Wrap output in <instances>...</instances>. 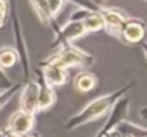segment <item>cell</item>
<instances>
[{
    "instance_id": "1",
    "label": "cell",
    "mask_w": 147,
    "mask_h": 137,
    "mask_svg": "<svg viewBox=\"0 0 147 137\" xmlns=\"http://www.w3.org/2000/svg\"><path fill=\"white\" fill-rule=\"evenodd\" d=\"M128 90H130V87H123L118 91H114V92H110V94H105L102 97H98V98L92 100L80 113H77L75 115H72L68 120L65 128L66 130H75V128H78V127H81L84 124H88V123L100 118L108 110H111L113 105L117 103V100L121 98L123 94H125Z\"/></svg>"
},
{
    "instance_id": "2",
    "label": "cell",
    "mask_w": 147,
    "mask_h": 137,
    "mask_svg": "<svg viewBox=\"0 0 147 137\" xmlns=\"http://www.w3.org/2000/svg\"><path fill=\"white\" fill-rule=\"evenodd\" d=\"M52 58L61 63L63 68L69 70V68H74V66H81V68H87L90 65H92L94 62V56L77 46L74 45H65V46H61L59 51L56 53L52 55Z\"/></svg>"
},
{
    "instance_id": "3",
    "label": "cell",
    "mask_w": 147,
    "mask_h": 137,
    "mask_svg": "<svg viewBox=\"0 0 147 137\" xmlns=\"http://www.w3.org/2000/svg\"><path fill=\"white\" fill-rule=\"evenodd\" d=\"M42 77L49 87H61L68 81V70L58 63L52 56H49L45 62L40 63Z\"/></svg>"
},
{
    "instance_id": "4",
    "label": "cell",
    "mask_w": 147,
    "mask_h": 137,
    "mask_svg": "<svg viewBox=\"0 0 147 137\" xmlns=\"http://www.w3.org/2000/svg\"><path fill=\"white\" fill-rule=\"evenodd\" d=\"M85 29L81 20H68L66 25H63L55 38V43L58 48L65 46V45H72L74 40H77L85 35Z\"/></svg>"
},
{
    "instance_id": "5",
    "label": "cell",
    "mask_w": 147,
    "mask_h": 137,
    "mask_svg": "<svg viewBox=\"0 0 147 137\" xmlns=\"http://www.w3.org/2000/svg\"><path fill=\"white\" fill-rule=\"evenodd\" d=\"M13 35H15V42H16V53L19 61L23 65V74L25 78H29V71H30V65H29V52H28V46L22 33V28H20V22L16 13H13Z\"/></svg>"
},
{
    "instance_id": "6",
    "label": "cell",
    "mask_w": 147,
    "mask_h": 137,
    "mask_svg": "<svg viewBox=\"0 0 147 137\" xmlns=\"http://www.w3.org/2000/svg\"><path fill=\"white\" fill-rule=\"evenodd\" d=\"M101 16H102V22H104V28L110 35L113 36H120L121 35V30L127 22V16L115 9H107V7H102L100 10Z\"/></svg>"
},
{
    "instance_id": "7",
    "label": "cell",
    "mask_w": 147,
    "mask_h": 137,
    "mask_svg": "<svg viewBox=\"0 0 147 137\" xmlns=\"http://www.w3.org/2000/svg\"><path fill=\"white\" fill-rule=\"evenodd\" d=\"M35 124V115H30L22 110L12 114L9 120V133H12L16 137H22L33 128Z\"/></svg>"
},
{
    "instance_id": "8",
    "label": "cell",
    "mask_w": 147,
    "mask_h": 137,
    "mask_svg": "<svg viewBox=\"0 0 147 137\" xmlns=\"http://www.w3.org/2000/svg\"><path fill=\"white\" fill-rule=\"evenodd\" d=\"M38 94H39V87L36 81H28L22 90L20 95V108L22 111L35 115L38 113Z\"/></svg>"
},
{
    "instance_id": "9",
    "label": "cell",
    "mask_w": 147,
    "mask_h": 137,
    "mask_svg": "<svg viewBox=\"0 0 147 137\" xmlns=\"http://www.w3.org/2000/svg\"><path fill=\"white\" fill-rule=\"evenodd\" d=\"M144 35H146V26L141 20L127 19L120 36L128 43H138L144 39Z\"/></svg>"
},
{
    "instance_id": "10",
    "label": "cell",
    "mask_w": 147,
    "mask_h": 137,
    "mask_svg": "<svg viewBox=\"0 0 147 137\" xmlns=\"http://www.w3.org/2000/svg\"><path fill=\"white\" fill-rule=\"evenodd\" d=\"M38 87H39V94H38V111H45L48 108H51L55 101H56V94L53 91L52 87H49L42 74L39 72V78H38Z\"/></svg>"
},
{
    "instance_id": "11",
    "label": "cell",
    "mask_w": 147,
    "mask_h": 137,
    "mask_svg": "<svg viewBox=\"0 0 147 137\" xmlns=\"http://www.w3.org/2000/svg\"><path fill=\"white\" fill-rule=\"evenodd\" d=\"M74 84H75V88L81 92H88L91 90H94L97 87V78L94 74L91 72H80L77 77H75V81H74Z\"/></svg>"
},
{
    "instance_id": "12",
    "label": "cell",
    "mask_w": 147,
    "mask_h": 137,
    "mask_svg": "<svg viewBox=\"0 0 147 137\" xmlns=\"http://www.w3.org/2000/svg\"><path fill=\"white\" fill-rule=\"evenodd\" d=\"M82 25L85 32H98L104 28L102 16L100 12H87V15L82 18Z\"/></svg>"
},
{
    "instance_id": "13",
    "label": "cell",
    "mask_w": 147,
    "mask_h": 137,
    "mask_svg": "<svg viewBox=\"0 0 147 137\" xmlns=\"http://www.w3.org/2000/svg\"><path fill=\"white\" fill-rule=\"evenodd\" d=\"M32 3V7L35 9L36 15L40 18V20L45 23V25H51L55 22V19L52 18L49 9H48V5H46V0H30Z\"/></svg>"
},
{
    "instance_id": "14",
    "label": "cell",
    "mask_w": 147,
    "mask_h": 137,
    "mask_svg": "<svg viewBox=\"0 0 147 137\" xmlns=\"http://www.w3.org/2000/svg\"><path fill=\"white\" fill-rule=\"evenodd\" d=\"M18 61H19V58H18V53L15 49H12L9 46L0 49V68L3 71L7 70V68H13Z\"/></svg>"
},
{
    "instance_id": "15",
    "label": "cell",
    "mask_w": 147,
    "mask_h": 137,
    "mask_svg": "<svg viewBox=\"0 0 147 137\" xmlns=\"http://www.w3.org/2000/svg\"><path fill=\"white\" fill-rule=\"evenodd\" d=\"M20 88H22V87H20L19 84H15V85H12L10 88H7V90H5V91L0 92V111H2V108L19 92Z\"/></svg>"
},
{
    "instance_id": "16",
    "label": "cell",
    "mask_w": 147,
    "mask_h": 137,
    "mask_svg": "<svg viewBox=\"0 0 147 137\" xmlns=\"http://www.w3.org/2000/svg\"><path fill=\"white\" fill-rule=\"evenodd\" d=\"M69 2L80 6L81 9H84L87 12H100L102 9V6H98L94 0H69Z\"/></svg>"
},
{
    "instance_id": "17",
    "label": "cell",
    "mask_w": 147,
    "mask_h": 137,
    "mask_svg": "<svg viewBox=\"0 0 147 137\" xmlns=\"http://www.w3.org/2000/svg\"><path fill=\"white\" fill-rule=\"evenodd\" d=\"M65 2H66V0H46L48 9H49V12H51V15H52L53 19L61 13V10L63 9Z\"/></svg>"
},
{
    "instance_id": "18",
    "label": "cell",
    "mask_w": 147,
    "mask_h": 137,
    "mask_svg": "<svg viewBox=\"0 0 147 137\" xmlns=\"http://www.w3.org/2000/svg\"><path fill=\"white\" fill-rule=\"evenodd\" d=\"M7 13H9V2L7 0H0V28H3V25L6 23Z\"/></svg>"
},
{
    "instance_id": "19",
    "label": "cell",
    "mask_w": 147,
    "mask_h": 137,
    "mask_svg": "<svg viewBox=\"0 0 147 137\" xmlns=\"http://www.w3.org/2000/svg\"><path fill=\"white\" fill-rule=\"evenodd\" d=\"M13 84H12V81L6 77V74H5V71L0 68V88H3V90H7V88H10Z\"/></svg>"
},
{
    "instance_id": "20",
    "label": "cell",
    "mask_w": 147,
    "mask_h": 137,
    "mask_svg": "<svg viewBox=\"0 0 147 137\" xmlns=\"http://www.w3.org/2000/svg\"><path fill=\"white\" fill-rule=\"evenodd\" d=\"M22 137H38L36 134H30V133H28V134H25V136H22Z\"/></svg>"
},
{
    "instance_id": "21",
    "label": "cell",
    "mask_w": 147,
    "mask_h": 137,
    "mask_svg": "<svg viewBox=\"0 0 147 137\" xmlns=\"http://www.w3.org/2000/svg\"><path fill=\"white\" fill-rule=\"evenodd\" d=\"M124 137H137V136H134V134H125Z\"/></svg>"
},
{
    "instance_id": "22",
    "label": "cell",
    "mask_w": 147,
    "mask_h": 137,
    "mask_svg": "<svg viewBox=\"0 0 147 137\" xmlns=\"http://www.w3.org/2000/svg\"><path fill=\"white\" fill-rule=\"evenodd\" d=\"M0 137H3V133H0Z\"/></svg>"
}]
</instances>
